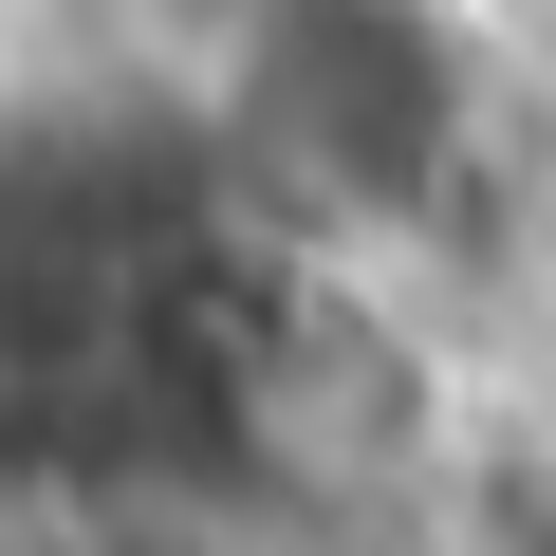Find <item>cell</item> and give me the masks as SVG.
Wrapping results in <instances>:
<instances>
[{
  "label": "cell",
  "mask_w": 556,
  "mask_h": 556,
  "mask_svg": "<svg viewBox=\"0 0 556 556\" xmlns=\"http://www.w3.org/2000/svg\"><path fill=\"white\" fill-rule=\"evenodd\" d=\"M241 130H260V167H298L334 204H408L445 167V56L408 0H278Z\"/></svg>",
  "instance_id": "6da1fadb"
}]
</instances>
